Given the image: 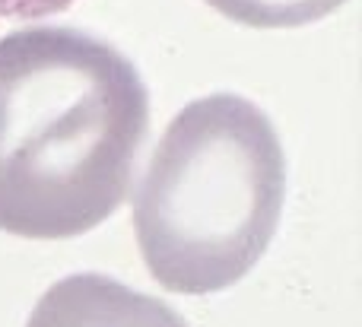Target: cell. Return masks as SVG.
<instances>
[{
  "instance_id": "1",
  "label": "cell",
  "mask_w": 362,
  "mask_h": 327,
  "mask_svg": "<svg viewBox=\"0 0 362 327\" xmlns=\"http://www.w3.org/2000/svg\"><path fill=\"white\" fill-rule=\"evenodd\" d=\"M150 131L137 67L70 25L0 38V229L74 239L124 203Z\"/></svg>"
},
{
  "instance_id": "2",
  "label": "cell",
  "mask_w": 362,
  "mask_h": 327,
  "mask_svg": "<svg viewBox=\"0 0 362 327\" xmlns=\"http://www.w3.org/2000/svg\"><path fill=\"white\" fill-rule=\"evenodd\" d=\"M286 201V156L270 118L232 93L185 105L134 201L140 254L159 286L206 296L261 261Z\"/></svg>"
},
{
  "instance_id": "3",
  "label": "cell",
  "mask_w": 362,
  "mask_h": 327,
  "mask_svg": "<svg viewBox=\"0 0 362 327\" xmlns=\"http://www.w3.org/2000/svg\"><path fill=\"white\" fill-rule=\"evenodd\" d=\"M25 327H187L165 302L102 273L57 280L32 309Z\"/></svg>"
},
{
  "instance_id": "4",
  "label": "cell",
  "mask_w": 362,
  "mask_h": 327,
  "mask_svg": "<svg viewBox=\"0 0 362 327\" xmlns=\"http://www.w3.org/2000/svg\"><path fill=\"white\" fill-rule=\"evenodd\" d=\"M226 19L255 29H293L337 13L346 0H206Z\"/></svg>"
},
{
  "instance_id": "5",
  "label": "cell",
  "mask_w": 362,
  "mask_h": 327,
  "mask_svg": "<svg viewBox=\"0 0 362 327\" xmlns=\"http://www.w3.org/2000/svg\"><path fill=\"white\" fill-rule=\"evenodd\" d=\"M76 0H0V19H38L67 10Z\"/></svg>"
}]
</instances>
